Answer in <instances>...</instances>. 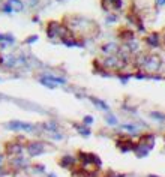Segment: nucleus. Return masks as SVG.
Returning a JSON list of instances; mask_svg holds the SVG:
<instances>
[{
  "label": "nucleus",
  "mask_w": 165,
  "mask_h": 177,
  "mask_svg": "<svg viewBox=\"0 0 165 177\" xmlns=\"http://www.w3.org/2000/svg\"><path fill=\"white\" fill-rule=\"evenodd\" d=\"M60 165L63 167V168H72L74 165H75V159H74L72 156H65L63 159L60 161Z\"/></svg>",
  "instance_id": "obj_1"
},
{
  "label": "nucleus",
  "mask_w": 165,
  "mask_h": 177,
  "mask_svg": "<svg viewBox=\"0 0 165 177\" xmlns=\"http://www.w3.org/2000/svg\"><path fill=\"white\" fill-rule=\"evenodd\" d=\"M149 177H158V176H149Z\"/></svg>",
  "instance_id": "obj_2"
},
{
  "label": "nucleus",
  "mask_w": 165,
  "mask_h": 177,
  "mask_svg": "<svg viewBox=\"0 0 165 177\" xmlns=\"http://www.w3.org/2000/svg\"><path fill=\"white\" fill-rule=\"evenodd\" d=\"M107 177H114V176H107Z\"/></svg>",
  "instance_id": "obj_3"
},
{
  "label": "nucleus",
  "mask_w": 165,
  "mask_h": 177,
  "mask_svg": "<svg viewBox=\"0 0 165 177\" xmlns=\"http://www.w3.org/2000/svg\"><path fill=\"white\" fill-rule=\"evenodd\" d=\"M50 177H54V176H53V174H51V176H50Z\"/></svg>",
  "instance_id": "obj_4"
}]
</instances>
